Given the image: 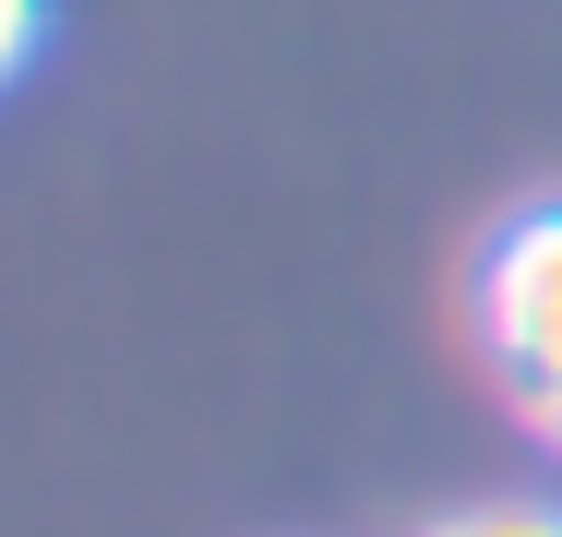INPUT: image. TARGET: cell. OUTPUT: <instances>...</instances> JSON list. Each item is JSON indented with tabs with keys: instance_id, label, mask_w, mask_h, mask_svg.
<instances>
[{
	"instance_id": "obj_1",
	"label": "cell",
	"mask_w": 562,
	"mask_h": 537,
	"mask_svg": "<svg viewBox=\"0 0 562 537\" xmlns=\"http://www.w3.org/2000/svg\"><path fill=\"white\" fill-rule=\"evenodd\" d=\"M479 346L515 382H562V204H527L479 251Z\"/></svg>"
},
{
	"instance_id": "obj_2",
	"label": "cell",
	"mask_w": 562,
	"mask_h": 537,
	"mask_svg": "<svg viewBox=\"0 0 562 537\" xmlns=\"http://www.w3.org/2000/svg\"><path fill=\"white\" fill-rule=\"evenodd\" d=\"M443 537H562L551 502H479V514H454Z\"/></svg>"
},
{
	"instance_id": "obj_3",
	"label": "cell",
	"mask_w": 562,
	"mask_h": 537,
	"mask_svg": "<svg viewBox=\"0 0 562 537\" xmlns=\"http://www.w3.org/2000/svg\"><path fill=\"white\" fill-rule=\"evenodd\" d=\"M36 36H48V0H0V84L36 60Z\"/></svg>"
},
{
	"instance_id": "obj_4",
	"label": "cell",
	"mask_w": 562,
	"mask_h": 537,
	"mask_svg": "<svg viewBox=\"0 0 562 537\" xmlns=\"http://www.w3.org/2000/svg\"><path fill=\"white\" fill-rule=\"evenodd\" d=\"M515 407H527V430L562 454V382H515Z\"/></svg>"
}]
</instances>
